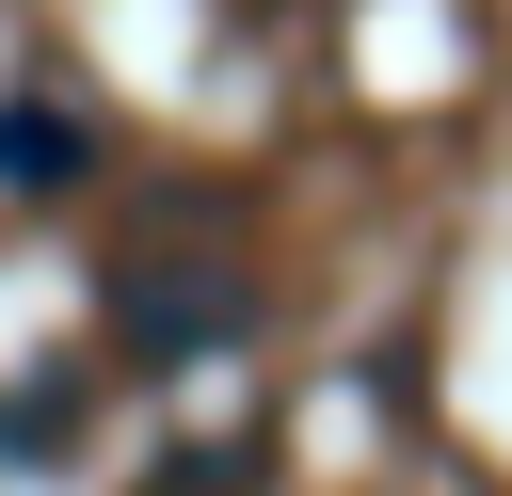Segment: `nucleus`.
I'll return each instance as SVG.
<instances>
[{
  "instance_id": "f03ea898",
  "label": "nucleus",
  "mask_w": 512,
  "mask_h": 496,
  "mask_svg": "<svg viewBox=\"0 0 512 496\" xmlns=\"http://www.w3.org/2000/svg\"><path fill=\"white\" fill-rule=\"evenodd\" d=\"M208 320H224V288H144V352H192Z\"/></svg>"
},
{
  "instance_id": "f257e3e1",
  "label": "nucleus",
  "mask_w": 512,
  "mask_h": 496,
  "mask_svg": "<svg viewBox=\"0 0 512 496\" xmlns=\"http://www.w3.org/2000/svg\"><path fill=\"white\" fill-rule=\"evenodd\" d=\"M80 176V112L64 96H0V192H64Z\"/></svg>"
}]
</instances>
